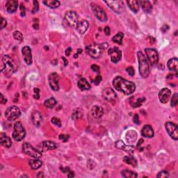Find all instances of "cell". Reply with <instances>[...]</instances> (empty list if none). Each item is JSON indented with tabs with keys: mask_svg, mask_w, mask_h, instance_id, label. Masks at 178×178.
Wrapping results in <instances>:
<instances>
[{
	"mask_svg": "<svg viewBox=\"0 0 178 178\" xmlns=\"http://www.w3.org/2000/svg\"><path fill=\"white\" fill-rule=\"evenodd\" d=\"M113 86L117 91L124 93L125 95H131L136 90L134 83L125 80L121 77H117L113 81Z\"/></svg>",
	"mask_w": 178,
	"mask_h": 178,
	"instance_id": "obj_1",
	"label": "cell"
},
{
	"mask_svg": "<svg viewBox=\"0 0 178 178\" xmlns=\"http://www.w3.org/2000/svg\"><path fill=\"white\" fill-rule=\"evenodd\" d=\"M17 70V65L15 61L9 55H4L2 58L1 71L4 72L6 76L12 75Z\"/></svg>",
	"mask_w": 178,
	"mask_h": 178,
	"instance_id": "obj_2",
	"label": "cell"
},
{
	"mask_svg": "<svg viewBox=\"0 0 178 178\" xmlns=\"http://www.w3.org/2000/svg\"><path fill=\"white\" fill-rule=\"evenodd\" d=\"M138 65H139V73L143 78H147L150 74V66L146 57L141 52H138Z\"/></svg>",
	"mask_w": 178,
	"mask_h": 178,
	"instance_id": "obj_3",
	"label": "cell"
},
{
	"mask_svg": "<svg viewBox=\"0 0 178 178\" xmlns=\"http://www.w3.org/2000/svg\"><path fill=\"white\" fill-rule=\"evenodd\" d=\"M103 49L102 45H98L96 43L90 44L86 48V52L93 59H98L102 56Z\"/></svg>",
	"mask_w": 178,
	"mask_h": 178,
	"instance_id": "obj_4",
	"label": "cell"
},
{
	"mask_svg": "<svg viewBox=\"0 0 178 178\" xmlns=\"http://www.w3.org/2000/svg\"><path fill=\"white\" fill-rule=\"evenodd\" d=\"M26 136V131L23 125L20 122H17L14 125V129L13 131L12 137L17 141H21L25 138Z\"/></svg>",
	"mask_w": 178,
	"mask_h": 178,
	"instance_id": "obj_5",
	"label": "cell"
},
{
	"mask_svg": "<svg viewBox=\"0 0 178 178\" xmlns=\"http://www.w3.org/2000/svg\"><path fill=\"white\" fill-rule=\"evenodd\" d=\"M23 150L24 153H25L26 155L30 156L32 157L36 158V159H38V158H41L42 157V153L40 150H37V149L34 148L30 144L27 143L23 144Z\"/></svg>",
	"mask_w": 178,
	"mask_h": 178,
	"instance_id": "obj_6",
	"label": "cell"
},
{
	"mask_svg": "<svg viewBox=\"0 0 178 178\" xmlns=\"http://www.w3.org/2000/svg\"><path fill=\"white\" fill-rule=\"evenodd\" d=\"M21 115V111L16 106L9 107L5 112V116L9 121H14Z\"/></svg>",
	"mask_w": 178,
	"mask_h": 178,
	"instance_id": "obj_7",
	"label": "cell"
},
{
	"mask_svg": "<svg viewBox=\"0 0 178 178\" xmlns=\"http://www.w3.org/2000/svg\"><path fill=\"white\" fill-rule=\"evenodd\" d=\"M64 22L69 27H75L78 24V15L74 11L68 12L65 15Z\"/></svg>",
	"mask_w": 178,
	"mask_h": 178,
	"instance_id": "obj_8",
	"label": "cell"
},
{
	"mask_svg": "<svg viewBox=\"0 0 178 178\" xmlns=\"http://www.w3.org/2000/svg\"><path fill=\"white\" fill-rule=\"evenodd\" d=\"M91 6L94 15H95L96 17L99 20L103 22V23H104V22H106L107 20V16L106 13L104 12V11L103 10L102 8L93 3H92L91 4Z\"/></svg>",
	"mask_w": 178,
	"mask_h": 178,
	"instance_id": "obj_9",
	"label": "cell"
},
{
	"mask_svg": "<svg viewBox=\"0 0 178 178\" xmlns=\"http://www.w3.org/2000/svg\"><path fill=\"white\" fill-rule=\"evenodd\" d=\"M165 127L167 132L170 135V137L175 140L178 138V131H177V125L173 123L172 122H167L165 124Z\"/></svg>",
	"mask_w": 178,
	"mask_h": 178,
	"instance_id": "obj_10",
	"label": "cell"
},
{
	"mask_svg": "<svg viewBox=\"0 0 178 178\" xmlns=\"http://www.w3.org/2000/svg\"><path fill=\"white\" fill-rule=\"evenodd\" d=\"M146 54L147 55L149 61H150L151 65L157 64L159 61V54L157 50L155 49H150V48H147L145 50Z\"/></svg>",
	"mask_w": 178,
	"mask_h": 178,
	"instance_id": "obj_11",
	"label": "cell"
},
{
	"mask_svg": "<svg viewBox=\"0 0 178 178\" xmlns=\"http://www.w3.org/2000/svg\"><path fill=\"white\" fill-rule=\"evenodd\" d=\"M59 77L58 74L56 72H53L51 73L48 77V81H49V83L51 89L54 91H59Z\"/></svg>",
	"mask_w": 178,
	"mask_h": 178,
	"instance_id": "obj_12",
	"label": "cell"
},
{
	"mask_svg": "<svg viewBox=\"0 0 178 178\" xmlns=\"http://www.w3.org/2000/svg\"><path fill=\"white\" fill-rule=\"evenodd\" d=\"M104 2L111 10L118 14L121 13L123 9V3L121 1H105Z\"/></svg>",
	"mask_w": 178,
	"mask_h": 178,
	"instance_id": "obj_13",
	"label": "cell"
},
{
	"mask_svg": "<svg viewBox=\"0 0 178 178\" xmlns=\"http://www.w3.org/2000/svg\"><path fill=\"white\" fill-rule=\"evenodd\" d=\"M108 53L113 63H118L122 58V52L117 47H113L109 50Z\"/></svg>",
	"mask_w": 178,
	"mask_h": 178,
	"instance_id": "obj_14",
	"label": "cell"
},
{
	"mask_svg": "<svg viewBox=\"0 0 178 178\" xmlns=\"http://www.w3.org/2000/svg\"><path fill=\"white\" fill-rule=\"evenodd\" d=\"M102 98L104 100L108 102H113L117 98V95L113 89L111 88H107L102 91Z\"/></svg>",
	"mask_w": 178,
	"mask_h": 178,
	"instance_id": "obj_15",
	"label": "cell"
},
{
	"mask_svg": "<svg viewBox=\"0 0 178 178\" xmlns=\"http://www.w3.org/2000/svg\"><path fill=\"white\" fill-rule=\"evenodd\" d=\"M22 54H23L24 61L27 65H32L33 60H32V50L31 48L28 46H25L22 50Z\"/></svg>",
	"mask_w": 178,
	"mask_h": 178,
	"instance_id": "obj_16",
	"label": "cell"
},
{
	"mask_svg": "<svg viewBox=\"0 0 178 178\" xmlns=\"http://www.w3.org/2000/svg\"><path fill=\"white\" fill-rule=\"evenodd\" d=\"M171 95V92L168 89L164 88L161 89L159 93V98L160 100V102L163 104H166L168 102V101L170 99V97Z\"/></svg>",
	"mask_w": 178,
	"mask_h": 178,
	"instance_id": "obj_17",
	"label": "cell"
},
{
	"mask_svg": "<svg viewBox=\"0 0 178 178\" xmlns=\"http://www.w3.org/2000/svg\"><path fill=\"white\" fill-rule=\"evenodd\" d=\"M57 148L56 143H55L53 141H49V140H47V141H44L39 145V148H40V150L41 151H48V150H54Z\"/></svg>",
	"mask_w": 178,
	"mask_h": 178,
	"instance_id": "obj_18",
	"label": "cell"
},
{
	"mask_svg": "<svg viewBox=\"0 0 178 178\" xmlns=\"http://www.w3.org/2000/svg\"><path fill=\"white\" fill-rule=\"evenodd\" d=\"M115 147L116 148L119 149V150H125L127 152L132 154L134 152V148H132V147L130 146H126L125 144V143L122 141V140H117V141L115 142Z\"/></svg>",
	"mask_w": 178,
	"mask_h": 178,
	"instance_id": "obj_19",
	"label": "cell"
},
{
	"mask_svg": "<svg viewBox=\"0 0 178 178\" xmlns=\"http://www.w3.org/2000/svg\"><path fill=\"white\" fill-rule=\"evenodd\" d=\"M17 6H18V2L15 0H9L6 2L5 8L6 11L8 14H14L16 11L17 9Z\"/></svg>",
	"mask_w": 178,
	"mask_h": 178,
	"instance_id": "obj_20",
	"label": "cell"
},
{
	"mask_svg": "<svg viewBox=\"0 0 178 178\" xmlns=\"http://www.w3.org/2000/svg\"><path fill=\"white\" fill-rule=\"evenodd\" d=\"M104 114V110L102 107L98 105H95L91 109V115L95 119H100Z\"/></svg>",
	"mask_w": 178,
	"mask_h": 178,
	"instance_id": "obj_21",
	"label": "cell"
},
{
	"mask_svg": "<svg viewBox=\"0 0 178 178\" xmlns=\"http://www.w3.org/2000/svg\"><path fill=\"white\" fill-rule=\"evenodd\" d=\"M32 123L37 127H39L43 122V116L39 111H35L32 116Z\"/></svg>",
	"mask_w": 178,
	"mask_h": 178,
	"instance_id": "obj_22",
	"label": "cell"
},
{
	"mask_svg": "<svg viewBox=\"0 0 178 178\" xmlns=\"http://www.w3.org/2000/svg\"><path fill=\"white\" fill-rule=\"evenodd\" d=\"M89 23H88L87 20H83L79 22L77 25V32L81 34H83L84 33L86 32L88 28H89Z\"/></svg>",
	"mask_w": 178,
	"mask_h": 178,
	"instance_id": "obj_23",
	"label": "cell"
},
{
	"mask_svg": "<svg viewBox=\"0 0 178 178\" xmlns=\"http://www.w3.org/2000/svg\"><path fill=\"white\" fill-rule=\"evenodd\" d=\"M141 134L146 138H152L154 137V130L150 125H145L141 130Z\"/></svg>",
	"mask_w": 178,
	"mask_h": 178,
	"instance_id": "obj_24",
	"label": "cell"
},
{
	"mask_svg": "<svg viewBox=\"0 0 178 178\" xmlns=\"http://www.w3.org/2000/svg\"><path fill=\"white\" fill-rule=\"evenodd\" d=\"M0 143L5 148H10L12 145L11 139L4 133H2L0 136Z\"/></svg>",
	"mask_w": 178,
	"mask_h": 178,
	"instance_id": "obj_25",
	"label": "cell"
},
{
	"mask_svg": "<svg viewBox=\"0 0 178 178\" xmlns=\"http://www.w3.org/2000/svg\"><path fill=\"white\" fill-rule=\"evenodd\" d=\"M137 138V131L134 130H130L126 134V140L129 144H132L135 141Z\"/></svg>",
	"mask_w": 178,
	"mask_h": 178,
	"instance_id": "obj_26",
	"label": "cell"
},
{
	"mask_svg": "<svg viewBox=\"0 0 178 178\" xmlns=\"http://www.w3.org/2000/svg\"><path fill=\"white\" fill-rule=\"evenodd\" d=\"M168 69L171 70V71H175V72H177V68H178V60L177 58H173L171 59L168 61Z\"/></svg>",
	"mask_w": 178,
	"mask_h": 178,
	"instance_id": "obj_27",
	"label": "cell"
},
{
	"mask_svg": "<svg viewBox=\"0 0 178 178\" xmlns=\"http://www.w3.org/2000/svg\"><path fill=\"white\" fill-rule=\"evenodd\" d=\"M29 165L31 168L33 169V170H36V169H38L39 168H41L42 166V161L41 160H39L38 159H36L34 158V159H30L29 160Z\"/></svg>",
	"mask_w": 178,
	"mask_h": 178,
	"instance_id": "obj_28",
	"label": "cell"
},
{
	"mask_svg": "<svg viewBox=\"0 0 178 178\" xmlns=\"http://www.w3.org/2000/svg\"><path fill=\"white\" fill-rule=\"evenodd\" d=\"M127 4L129 8L133 12L137 13L139 10V2L137 1V0H131V1H127Z\"/></svg>",
	"mask_w": 178,
	"mask_h": 178,
	"instance_id": "obj_29",
	"label": "cell"
},
{
	"mask_svg": "<svg viewBox=\"0 0 178 178\" xmlns=\"http://www.w3.org/2000/svg\"><path fill=\"white\" fill-rule=\"evenodd\" d=\"M77 86L82 91H86V90H89L91 89V85H90V83L84 78L81 79L79 81L77 82Z\"/></svg>",
	"mask_w": 178,
	"mask_h": 178,
	"instance_id": "obj_30",
	"label": "cell"
},
{
	"mask_svg": "<svg viewBox=\"0 0 178 178\" xmlns=\"http://www.w3.org/2000/svg\"><path fill=\"white\" fill-rule=\"evenodd\" d=\"M139 4H140L143 10L145 12L150 13L152 9V4L149 1H146V0H145V1H140Z\"/></svg>",
	"mask_w": 178,
	"mask_h": 178,
	"instance_id": "obj_31",
	"label": "cell"
},
{
	"mask_svg": "<svg viewBox=\"0 0 178 178\" xmlns=\"http://www.w3.org/2000/svg\"><path fill=\"white\" fill-rule=\"evenodd\" d=\"M123 160L125 163L129 165H131V166H132L134 167H137V159L134 157H132V156H125L123 158Z\"/></svg>",
	"mask_w": 178,
	"mask_h": 178,
	"instance_id": "obj_32",
	"label": "cell"
},
{
	"mask_svg": "<svg viewBox=\"0 0 178 178\" xmlns=\"http://www.w3.org/2000/svg\"><path fill=\"white\" fill-rule=\"evenodd\" d=\"M43 3L46 6L51 8H58L60 6V2L56 0H49V1H44Z\"/></svg>",
	"mask_w": 178,
	"mask_h": 178,
	"instance_id": "obj_33",
	"label": "cell"
},
{
	"mask_svg": "<svg viewBox=\"0 0 178 178\" xmlns=\"http://www.w3.org/2000/svg\"><path fill=\"white\" fill-rule=\"evenodd\" d=\"M123 36H124L123 33L119 32L113 37V38H112V41H113L114 43L118 44V45H122Z\"/></svg>",
	"mask_w": 178,
	"mask_h": 178,
	"instance_id": "obj_34",
	"label": "cell"
},
{
	"mask_svg": "<svg viewBox=\"0 0 178 178\" xmlns=\"http://www.w3.org/2000/svg\"><path fill=\"white\" fill-rule=\"evenodd\" d=\"M122 175L125 178H136L138 176L137 173L129 170H125L122 171Z\"/></svg>",
	"mask_w": 178,
	"mask_h": 178,
	"instance_id": "obj_35",
	"label": "cell"
},
{
	"mask_svg": "<svg viewBox=\"0 0 178 178\" xmlns=\"http://www.w3.org/2000/svg\"><path fill=\"white\" fill-rule=\"evenodd\" d=\"M56 104V101L54 98L47 99V100H46L45 101V102H44V105H45L47 108H49V109H52Z\"/></svg>",
	"mask_w": 178,
	"mask_h": 178,
	"instance_id": "obj_36",
	"label": "cell"
},
{
	"mask_svg": "<svg viewBox=\"0 0 178 178\" xmlns=\"http://www.w3.org/2000/svg\"><path fill=\"white\" fill-rule=\"evenodd\" d=\"M83 116V112L82 110L81 109H77L76 110H74L73 113L72 115V118L73 120H78L82 118Z\"/></svg>",
	"mask_w": 178,
	"mask_h": 178,
	"instance_id": "obj_37",
	"label": "cell"
},
{
	"mask_svg": "<svg viewBox=\"0 0 178 178\" xmlns=\"http://www.w3.org/2000/svg\"><path fill=\"white\" fill-rule=\"evenodd\" d=\"M14 38L15 39V40L18 41L20 42H23V35L21 32H18V31H15V32H14Z\"/></svg>",
	"mask_w": 178,
	"mask_h": 178,
	"instance_id": "obj_38",
	"label": "cell"
},
{
	"mask_svg": "<svg viewBox=\"0 0 178 178\" xmlns=\"http://www.w3.org/2000/svg\"><path fill=\"white\" fill-rule=\"evenodd\" d=\"M178 102V97H177V93H175L174 95H173L172 98H171V102L170 104L172 107H175L177 104Z\"/></svg>",
	"mask_w": 178,
	"mask_h": 178,
	"instance_id": "obj_39",
	"label": "cell"
},
{
	"mask_svg": "<svg viewBox=\"0 0 178 178\" xmlns=\"http://www.w3.org/2000/svg\"><path fill=\"white\" fill-rule=\"evenodd\" d=\"M145 100H146V98H141L137 99V102L134 103V104H131V105H132V107H134V108H136V107H138L142 104V103Z\"/></svg>",
	"mask_w": 178,
	"mask_h": 178,
	"instance_id": "obj_40",
	"label": "cell"
},
{
	"mask_svg": "<svg viewBox=\"0 0 178 178\" xmlns=\"http://www.w3.org/2000/svg\"><path fill=\"white\" fill-rule=\"evenodd\" d=\"M51 121L52 123H53L54 125H56V126L59 127H61V120L59 119V118H57L56 117H54L52 118Z\"/></svg>",
	"mask_w": 178,
	"mask_h": 178,
	"instance_id": "obj_41",
	"label": "cell"
},
{
	"mask_svg": "<svg viewBox=\"0 0 178 178\" xmlns=\"http://www.w3.org/2000/svg\"><path fill=\"white\" fill-rule=\"evenodd\" d=\"M34 8L32 9V14H36L39 10V4L38 1H34Z\"/></svg>",
	"mask_w": 178,
	"mask_h": 178,
	"instance_id": "obj_42",
	"label": "cell"
},
{
	"mask_svg": "<svg viewBox=\"0 0 178 178\" xmlns=\"http://www.w3.org/2000/svg\"><path fill=\"white\" fill-rule=\"evenodd\" d=\"M157 177L159 178H164V177H168V173L167 171H161V172L159 173V174L157 175Z\"/></svg>",
	"mask_w": 178,
	"mask_h": 178,
	"instance_id": "obj_43",
	"label": "cell"
},
{
	"mask_svg": "<svg viewBox=\"0 0 178 178\" xmlns=\"http://www.w3.org/2000/svg\"><path fill=\"white\" fill-rule=\"evenodd\" d=\"M126 71L127 72V73H128L131 77H133L134 75V68L130 66V67L127 68Z\"/></svg>",
	"mask_w": 178,
	"mask_h": 178,
	"instance_id": "obj_44",
	"label": "cell"
},
{
	"mask_svg": "<svg viewBox=\"0 0 178 178\" xmlns=\"http://www.w3.org/2000/svg\"><path fill=\"white\" fill-rule=\"evenodd\" d=\"M101 81H102V77H101L100 75H98L95 78V80H92V82H93L94 83H95V85H98L99 83H100Z\"/></svg>",
	"mask_w": 178,
	"mask_h": 178,
	"instance_id": "obj_45",
	"label": "cell"
},
{
	"mask_svg": "<svg viewBox=\"0 0 178 178\" xmlns=\"http://www.w3.org/2000/svg\"><path fill=\"white\" fill-rule=\"evenodd\" d=\"M68 138H69V136L68 135H65V134L59 135V139L63 140V142L68 141Z\"/></svg>",
	"mask_w": 178,
	"mask_h": 178,
	"instance_id": "obj_46",
	"label": "cell"
},
{
	"mask_svg": "<svg viewBox=\"0 0 178 178\" xmlns=\"http://www.w3.org/2000/svg\"><path fill=\"white\" fill-rule=\"evenodd\" d=\"M34 98L35 99H39L40 98V95H39V93H40V90L38 89H34Z\"/></svg>",
	"mask_w": 178,
	"mask_h": 178,
	"instance_id": "obj_47",
	"label": "cell"
},
{
	"mask_svg": "<svg viewBox=\"0 0 178 178\" xmlns=\"http://www.w3.org/2000/svg\"><path fill=\"white\" fill-rule=\"evenodd\" d=\"M133 121L135 124L137 125H139L140 124V120H139V117H138V114H135L134 116V118H133Z\"/></svg>",
	"mask_w": 178,
	"mask_h": 178,
	"instance_id": "obj_48",
	"label": "cell"
},
{
	"mask_svg": "<svg viewBox=\"0 0 178 178\" xmlns=\"http://www.w3.org/2000/svg\"><path fill=\"white\" fill-rule=\"evenodd\" d=\"M91 69L93 70V71L95 72H99V71H100V67H99L98 65H95V64H93L91 65Z\"/></svg>",
	"mask_w": 178,
	"mask_h": 178,
	"instance_id": "obj_49",
	"label": "cell"
},
{
	"mask_svg": "<svg viewBox=\"0 0 178 178\" xmlns=\"http://www.w3.org/2000/svg\"><path fill=\"white\" fill-rule=\"evenodd\" d=\"M7 25V23H6V20H4L3 17H1V29H4Z\"/></svg>",
	"mask_w": 178,
	"mask_h": 178,
	"instance_id": "obj_50",
	"label": "cell"
},
{
	"mask_svg": "<svg viewBox=\"0 0 178 178\" xmlns=\"http://www.w3.org/2000/svg\"><path fill=\"white\" fill-rule=\"evenodd\" d=\"M60 170L62 171L63 173H68L69 171L70 170L69 167H60Z\"/></svg>",
	"mask_w": 178,
	"mask_h": 178,
	"instance_id": "obj_51",
	"label": "cell"
},
{
	"mask_svg": "<svg viewBox=\"0 0 178 178\" xmlns=\"http://www.w3.org/2000/svg\"><path fill=\"white\" fill-rule=\"evenodd\" d=\"M20 11H21V14H20L21 16L22 17H24L25 15V11H26V9H25V6H24L23 4H21V5H20Z\"/></svg>",
	"mask_w": 178,
	"mask_h": 178,
	"instance_id": "obj_52",
	"label": "cell"
},
{
	"mask_svg": "<svg viewBox=\"0 0 178 178\" xmlns=\"http://www.w3.org/2000/svg\"><path fill=\"white\" fill-rule=\"evenodd\" d=\"M104 32L107 36H109L110 34H111V30H110V28L109 27H105L104 29Z\"/></svg>",
	"mask_w": 178,
	"mask_h": 178,
	"instance_id": "obj_53",
	"label": "cell"
},
{
	"mask_svg": "<svg viewBox=\"0 0 178 178\" xmlns=\"http://www.w3.org/2000/svg\"><path fill=\"white\" fill-rule=\"evenodd\" d=\"M0 102H1L2 104H5L7 102V100H6V98H4V95H2V94H1V101H0Z\"/></svg>",
	"mask_w": 178,
	"mask_h": 178,
	"instance_id": "obj_54",
	"label": "cell"
},
{
	"mask_svg": "<svg viewBox=\"0 0 178 178\" xmlns=\"http://www.w3.org/2000/svg\"><path fill=\"white\" fill-rule=\"evenodd\" d=\"M71 52H72V49L70 47H68L66 50H65V55H66L67 56H70V53H71Z\"/></svg>",
	"mask_w": 178,
	"mask_h": 178,
	"instance_id": "obj_55",
	"label": "cell"
},
{
	"mask_svg": "<svg viewBox=\"0 0 178 178\" xmlns=\"http://www.w3.org/2000/svg\"><path fill=\"white\" fill-rule=\"evenodd\" d=\"M169 29V27L168 25H164L163 27H162V28H161V31L163 32H166L167 30H168Z\"/></svg>",
	"mask_w": 178,
	"mask_h": 178,
	"instance_id": "obj_56",
	"label": "cell"
},
{
	"mask_svg": "<svg viewBox=\"0 0 178 178\" xmlns=\"http://www.w3.org/2000/svg\"><path fill=\"white\" fill-rule=\"evenodd\" d=\"M33 27H34V29H39V25H38V22H35V23H34V25H33Z\"/></svg>",
	"mask_w": 178,
	"mask_h": 178,
	"instance_id": "obj_57",
	"label": "cell"
},
{
	"mask_svg": "<svg viewBox=\"0 0 178 178\" xmlns=\"http://www.w3.org/2000/svg\"><path fill=\"white\" fill-rule=\"evenodd\" d=\"M68 177H74V172H72V171L70 170L69 172H68Z\"/></svg>",
	"mask_w": 178,
	"mask_h": 178,
	"instance_id": "obj_58",
	"label": "cell"
},
{
	"mask_svg": "<svg viewBox=\"0 0 178 178\" xmlns=\"http://www.w3.org/2000/svg\"><path fill=\"white\" fill-rule=\"evenodd\" d=\"M62 59L63 61H64V65H65V66H66V65H68V63L67 59L65 58H64V57H62Z\"/></svg>",
	"mask_w": 178,
	"mask_h": 178,
	"instance_id": "obj_59",
	"label": "cell"
},
{
	"mask_svg": "<svg viewBox=\"0 0 178 178\" xmlns=\"http://www.w3.org/2000/svg\"><path fill=\"white\" fill-rule=\"evenodd\" d=\"M143 142V139H141V138H140V141H138V143L137 146H138H138H140V144H141Z\"/></svg>",
	"mask_w": 178,
	"mask_h": 178,
	"instance_id": "obj_60",
	"label": "cell"
},
{
	"mask_svg": "<svg viewBox=\"0 0 178 178\" xmlns=\"http://www.w3.org/2000/svg\"><path fill=\"white\" fill-rule=\"evenodd\" d=\"M82 52V49H79V50H77V53L79 54V53H81V52Z\"/></svg>",
	"mask_w": 178,
	"mask_h": 178,
	"instance_id": "obj_61",
	"label": "cell"
}]
</instances>
